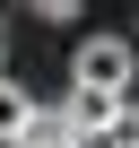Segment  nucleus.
Segmentation results:
<instances>
[{"label": "nucleus", "mask_w": 139, "mask_h": 148, "mask_svg": "<svg viewBox=\"0 0 139 148\" xmlns=\"http://www.w3.org/2000/svg\"><path fill=\"white\" fill-rule=\"evenodd\" d=\"M130 79H139V44H130V35H78L70 87H87V96H130Z\"/></svg>", "instance_id": "f257e3e1"}, {"label": "nucleus", "mask_w": 139, "mask_h": 148, "mask_svg": "<svg viewBox=\"0 0 139 148\" xmlns=\"http://www.w3.org/2000/svg\"><path fill=\"white\" fill-rule=\"evenodd\" d=\"M9 148H70V113H61V105H35V113L18 122Z\"/></svg>", "instance_id": "f03ea898"}, {"label": "nucleus", "mask_w": 139, "mask_h": 148, "mask_svg": "<svg viewBox=\"0 0 139 148\" xmlns=\"http://www.w3.org/2000/svg\"><path fill=\"white\" fill-rule=\"evenodd\" d=\"M26 113H35V96H26L18 79H9V70H0V148L18 139V122H26Z\"/></svg>", "instance_id": "7ed1b4c3"}, {"label": "nucleus", "mask_w": 139, "mask_h": 148, "mask_svg": "<svg viewBox=\"0 0 139 148\" xmlns=\"http://www.w3.org/2000/svg\"><path fill=\"white\" fill-rule=\"evenodd\" d=\"M104 122H113V148H139V96H113Z\"/></svg>", "instance_id": "20e7f679"}, {"label": "nucleus", "mask_w": 139, "mask_h": 148, "mask_svg": "<svg viewBox=\"0 0 139 148\" xmlns=\"http://www.w3.org/2000/svg\"><path fill=\"white\" fill-rule=\"evenodd\" d=\"M26 9H35L44 26H70V18H78V9H87V0H26Z\"/></svg>", "instance_id": "39448f33"}, {"label": "nucleus", "mask_w": 139, "mask_h": 148, "mask_svg": "<svg viewBox=\"0 0 139 148\" xmlns=\"http://www.w3.org/2000/svg\"><path fill=\"white\" fill-rule=\"evenodd\" d=\"M70 148H113V122H70Z\"/></svg>", "instance_id": "423d86ee"}, {"label": "nucleus", "mask_w": 139, "mask_h": 148, "mask_svg": "<svg viewBox=\"0 0 139 148\" xmlns=\"http://www.w3.org/2000/svg\"><path fill=\"white\" fill-rule=\"evenodd\" d=\"M0 61H9V26H0Z\"/></svg>", "instance_id": "0eeeda50"}]
</instances>
